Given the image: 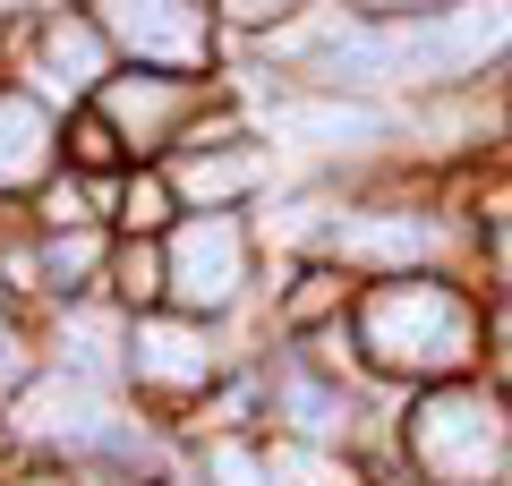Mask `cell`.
Wrapping results in <instances>:
<instances>
[{"instance_id": "6da1fadb", "label": "cell", "mask_w": 512, "mask_h": 486, "mask_svg": "<svg viewBox=\"0 0 512 486\" xmlns=\"http://www.w3.org/2000/svg\"><path fill=\"white\" fill-rule=\"evenodd\" d=\"M512 43V0H461L453 18L427 26H359V35H333L308 60L325 86H410V77H461L470 60L504 52Z\"/></svg>"}, {"instance_id": "7a4b0ae2", "label": "cell", "mask_w": 512, "mask_h": 486, "mask_svg": "<svg viewBox=\"0 0 512 486\" xmlns=\"http://www.w3.org/2000/svg\"><path fill=\"white\" fill-rule=\"evenodd\" d=\"M367 350L384 367H453L470 350V307L436 282H393L367 299Z\"/></svg>"}, {"instance_id": "3957f363", "label": "cell", "mask_w": 512, "mask_h": 486, "mask_svg": "<svg viewBox=\"0 0 512 486\" xmlns=\"http://www.w3.org/2000/svg\"><path fill=\"white\" fill-rule=\"evenodd\" d=\"M410 435H419V461L436 469L444 486H487V478H504V461H512V427H504V410H495L487 393H436Z\"/></svg>"}, {"instance_id": "277c9868", "label": "cell", "mask_w": 512, "mask_h": 486, "mask_svg": "<svg viewBox=\"0 0 512 486\" xmlns=\"http://www.w3.org/2000/svg\"><path fill=\"white\" fill-rule=\"evenodd\" d=\"M103 35H120L137 60H197L205 0H103Z\"/></svg>"}, {"instance_id": "5b68a950", "label": "cell", "mask_w": 512, "mask_h": 486, "mask_svg": "<svg viewBox=\"0 0 512 486\" xmlns=\"http://www.w3.org/2000/svg\"><path fill=\"white\" fill-rule=\"evenodd\" d=\"M239 273H248V256H239V231L222 214L188 222L180 239H171V290H180L188 307H222L239 299Z\"/></svg>"}, {"instance_id": "8992f818", "label": "cell", "mask_w": 512, "mask_h": 486, "mask_svg": "<svg viewBox=\"0 0 512 486\" xmlns=\"http://www.w3.org/2000/svg\"><path fill=\"white\" fill-rule=\"evenodd\" d=\"M103 418H111V410L94 401V384H69V376L35 384V393L18 401V427H26V435H60V444H94Z\"/></svg>"}, {"instance_id": "52a82bcc", "label": "cell", "mask_w": 512, "mask_h": 486, "mask_svg": "<svg viewBox=\"0 0 512 486\" xmlns=\"http://www.w3.org/2000/svg\"><path fill=\"white\" fill-rule=\"evenodd\" d=\"M128 359H137V376H154V384H205L214 376V342H205L197 324H137Z\"/></svg>"}, {"instance_id": "ba28073f", "label": "cell", "mask_w": 512, "mask_h": 486, "mask_svg": "<svg viewBox=\"0 0 512 486\" xmlns=\"http://www.w3.org/2000/svg\"><path fill=\"white\" fill-rule=\"evenodd\" d=\"M444 231L419 214H367V222H342V256H367V265H410V256H436Z\"/></svg>"}, {"instance_id": "9c48e42d", "label": "cell", "mask_w": 512, "mask_h": 486, "mask_svg": "<svg viewBox=\"0 0 512 486\" xmlns=\"http://www.w3.org/2000/svg\"><path fill=\"white\" fill-rule=\"evenodd\" d=\"M43 162H52V128H43V111L26 103V94H0V188L35 180Z\"/></svg>"}, {"instance_id": "30bf717a", "label": "cell", "mask_w": 512, "mask_h": 486, "mask_svg": "<svg viewBox=\"0 0 512 486\" xmlns=\"http://www.w3.org/2000/svg\"><path fill=\"white\" fill-rule=\"evenodd\" d=\"M282 128L316 137V145H367V137H384V111H367V103H291Z\"/></svg>"}, {"instance_id": "8fae6325", "label": "cell", "mask_w": 512, "mask_h": 486, "mask_svg": "<svg viewBox=\"0 0 512 486\" xmlns=\"http://www.w3.org/2000/svg\"><path fill=\"white\" fill-rule=\"evenodd\" d=\"M256 180H265L256 154H197V162H180V197H197V205H222V197H239V188H256Z\"/></svg>"}, {"instance_id": "7c38bea8", "label": "cell", "mask_w": 512, "mask_h": 486, "mask_svg": "<svg viewBox=\"0 0 512 486\" xmlns=\"http://www.w3.org/2000/svg\"><path fill=\"white\" fill-rule=\"evenodd\" d=\"M94 69H103V35H94V26H52V35H43V77H52L60 94L94 86Z\"/></svg>"}, {"instance_id": "4fadbf2b", "label": "cell", "mask_w": 512, "mask_h": 486, "mask_svg": "<svg viewBox=\"0 0 512 486\" xmlns=\"http://www.w3.org/2000/svg\"><path fill=\"white\" fill-rule=\"evenodd\" d=\"M265 478L274 486H350V469L325 461V452H308V444H282L274 461H265Z\"/></svg>"}, {"instance_id": "5bb4252c", "label": "cell", "mask_w": 512, "mask_h": 486, "mask_svg": "<svg viewBox=\"0 0 512 486\" xmlns=\"http://www.w3.org/2000/svg\"><path fill=\"white\" fill-rule=\"evenodd\" d=\"M111 120L137 128V137L163 128V120H171V86H154V77H146V86H111Z\"/></svg>"}, {"instance_id": "9a60e30c", "label": "cell", "mask_w": 512, "mask_h": 486, "mask_svg": "<svg viewBox=\"0 0 512 486\" xmlns=\"http://www.w3.org/2000/svg\"><path fill=\"white\" fill-rule=\"evenodd\" d=\"M282 401L299 410V427H308V435H333V427H342V401L316 393V384H282Z\"/></svg>"}, {"instance_id": "2e32d148", "label": "cell", "mask_w": 512, "mask_h": 486, "mask_svg": "<svg viewBox=\"0 0 512 486\" xmlns=\"http://www.w3.org/2000/svg\"><path fill=\"white\" fill-rule=\"evenodd\" d=\"M214 478L222 486H265V461H256L248 444H214Z\"/></svg>"}, {"instance_id": "e0dca14e", "label": "cell", "mask_w": 512, "mask_h": 486, "mask_svg": "<svg viewBox=\"0 0 512 486\" xmlns=\"http://www.w3.org/2000/svg\"><path fill=\"white\" fill-rule=\"evenodd\" d=\"M69 342H77V367H103V359H111V324H103V316H77Z\"/></svg>"}, {"instance_id": "ac0fdd59", "label": "cell", "mask_w": 512, "mask_h": 486, "mask_svg": "<svg viewBox=\"0 0 512 486\" xmlns=\"http://www.w3.org/2000/svg\"><path fill=\"white\" fill-rule=\"evenodd\" d=\"M154 214H163V188L137 180V188H128V222H154Z\"/></svg>"}, {"instance_id": "d6986e66", "label": "cell", "mask_w": 512, "mask_h": 486, "mask_svg": "<svg viewBox=\"0 0 512 486\" xmlns=\"http://www.w3.org/2000/svg\"><path fill=\"white\" fill-rule=\"evenodd\" d=\"M239 18H274V9H291V0H231Z\"/></svg>"}, {"instance_id": "ffe728a7", "label": "cell", "mask_w": 512, "mask_h": 486, "mask_svg": "<svg viewBox=\"0 0 512 486\" xmlns=\"http://www.w3.org/2000/svg\"><path fill=\"white\" fill-rule=\"evenodd\" d=\"M504 273H512V239H504Z\"/></svg>"}]
</instances>
